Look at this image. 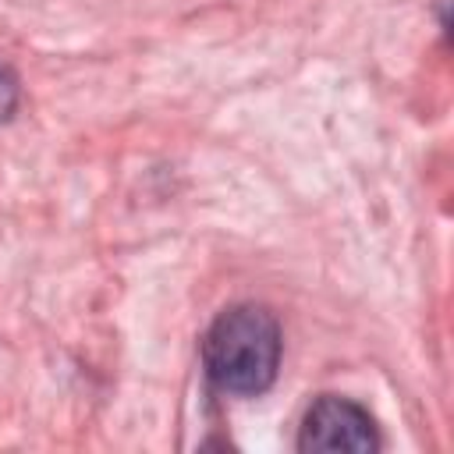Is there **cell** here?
<instances>
[{"label":"cell","mask_w":454,"mask_h":454,"mask_svg":"<svg viewBox=\"0 0 454 454\" xmlns=\"http://www.w3.org/2000/svg\"><path fill=\"white\" fill-rule=\"evenodd\" d=\"M202 362L209 380L223 394H262L277 380L280 326L262 305H231L213 319L202 340Z\"/></svg>","instance_id":"1"},{"label":"cell","mask_w":454,"mask_h":454,"mask_svg":"<svg viewBox=\"0 0 454 454\" xmlns=\"http://www.w3.org/2000/svg\"><path fill=\"white\" fill-rule=\"evenodd\" d=\"M380 447V433L376 422L369 419V411L348 397L337 394H323L301 422L298 433V450H316V454H369Z\"/></svg>","instance_id":"2"},{"label":"cell","mask_w":454,"mask_h":454,"mask_svg":"<svg viewBox=\"0 0 454 454\" xmlns=\"http://www.w3.org/2000/svg\"><path fill=\"white\" fill-rule=\"evenodd\" d=\"M18 106V78L0 64V121H7Z\"/></svg>","instance_id":"3"}]
</instances>
